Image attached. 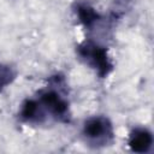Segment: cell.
<instances>
[{"label":"cell","mask_w":154,"mask_h":154,"mask_svg":"<svg viewBox=\"0 0 154 154\" xmlns=\"http://www.w3.org/2000/svg\"><path fill=\"white\" fill-rule=\"evenodd\" d=\"M64 87H65L64 78L57 75L49 79L47 87H45L37 93L36 100L41 107L46 122L48 119H52L63 124L70 123L71 120L70 102L67 100L65 90L63 89Z\"/></svg>","instance_id":"obj_1"},{"label":"cell","mask_w":154,"mask_h":154,"mask_svg":"<svg viewBox=\"0 0 154 154\" xmlns=\"http://www.w3.org/2000/svg\"><path fill=\"white\" fill-rule=\"evenodd\" d=\"M76 54L78 59L85 66L91 69L99 78H107L114 69V64L107 48L93 40L81 42L76 47Z\"/></svg>","instance_id":"obj_2"},{"label":"cell","mask_w":154,"mask_h":154,"mask_svg":"<svg viewBox=\"0 0 154 154\" xmlns=\"http://www.w3.org/2000/svg\"><path fill=\"white\" fill-rule=\"evenodd\" d=\"M114 137L113 123L106 116H90L82 124V138L91 148H105L111 146Z\"/></svg>","instance_id":"obj_3"},{"label":"cell","mask_w":154,"mask_h":154,"mask_svg":"<svg viewBox=\"0 0 154 154\" xmlns=\"http://www.w3.org/2000/svg\"><path fill=\"white\" fill-rule=\"evenodd\" d=\"M72 11L78 23L89 30L93 29L102 19L101 13L85 0H76L72 5Z\"/></svg>","instance_id":"obj_4"},{"label":"cell","mask_w":154,"mask_h":154,"mask_svg":"<svg viewBox=\"0 0 154 154\" xmlns=\"http://www.w3.org/2000/svg\"><path fill=\"white\" fill-rule=\"evenodd\" d=\"M154 143L153 134L147 128H135L128 138V147L134 153H148Z\"/></svg>","instance_id":"obj_5"},{"label":"cell","mask_w":154,"mask_h":154,"mask_svg":"<svg viewBox=\"0 0 154 154\" xmlns=\"http://www.w3.org/2000/svg\"><path fill=\"white\" fill-rule=\"evenodd\" d=\"M18 118L22 123L29 125H38L46 122L36 97H28L20 103Z\"/></svg>","instance_id":"obj_6"},{"label":"cell","mask_w":154,"mask_h":154,"mask_svg":"<svg viewBox=\"0 0 154 154\" xmlns=\"http://www.w3.org/2000/svg\"><path fill=\"white\" fill-rule=\"evenodd\" d=\"M17 77V70L6 63H0V93L8 88Z\"/></svg>","instance_id":"obj_7"}]
</instances>
